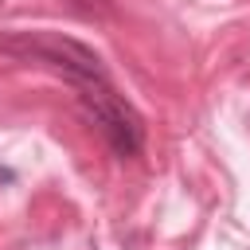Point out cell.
Returning a JSON list of instances; mask_svg holds the SVG:
<instances>
[{
	"mask_svg": "<svg viewBox=\"0 0 250 250\" xmlns=\"http://www.w3.org/2000/svg\"><path fill=\"white\" fill-rule=\"evenodd\" d=\"M0 55L23 59V62H43V66L66 74L74 86L105 78L102 59L86 43H78L62 31H0Z\"/></svg>",
	"mask_w": 250,
	"mask_h": 250,
	"instance_id": "6da1fadb",
	"label": "cell"
},
{
	"mask_svg": "<svg viewBox=\"0 0 250 250\" xmlns=\"http://www.w3.org/2000/svg\"><path fill=\"white\" fill-rule=\"evenodd\" d=\"M78 90H82L78 94V109L86 113L90 125H98V133L109 141V148L117 156H137L141 152V141H145V125H141L137 109L125 98H117L105 86V78L78 82Z\"/></svg>",
	"mask_w": 250,
	"mask_h": 250,
	"instance_id": "7a4b0ae2",
	"label": "cell"
},
{
	"mask_svg": "<svg viewBox=\"0 0 250 250\" xmlns=\"http://www.w3.org/2000/svg\"><path fill=\"white\" fill-rule=\"evenodd\" d=\"M62 4L74 8V12H82V16H94V20L113 16V0H62Z\"/></svg>",
	"mask_w": 250,
	"mask_h": 250,
	"instance_id": "3957f363",
	"label": "cell"
}]
</instances>
